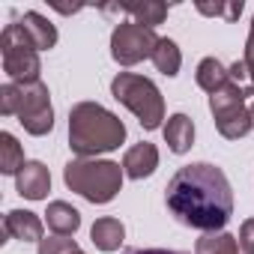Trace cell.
I'll use <instances>...</instances> for the list:
<instances>
[{"label":"cell","mask_w":254,"mask_h":254,"mask_svg":"<svg viewBox=\"0 0 254 254\" xmlns=\"http://www.w3.org/2000/svg\"><path fill=\"white\" fill-rule=\"evenodd\" d=\"M168 209L186 227L218 233L233 215V191L224 171L206 162L180 168L168 183Z\"/></svg>","instance_id":"6da1fadb"},{"label":"cell","mask_w":254,"mask_h":254,"mask_svg":"<svg viewBox=\"0 0 254 254\" xmlns=\"http://www.w3.org/2000/svg\"><path fill=\"white\" fill-rule=\"evenodd\" d=\"M126 141V126L117 114L96 102H78L69 111V147L78 159L111 153Z\"/></svg>","instance_id":"7a4b0ae2"},{"label":"cell","mask_w":254,"mask_h":254,"mask_svg":"<svg viewBox=\"0 0 254 254\" xmlns=\"http://www.w3.org/2000/svg\"><path fill=\"white\" fill-rule=\"evenodd\" d=\"M0 114L3 117H18L24 132L30 135H48L54 129V108H51V93L42 81L33 84H3L0 87Z\"/></svg>","instance_id":"3957f363"},{"label":"cell","mask_w":254,"mask_h":254,"mask_svg":"<svg viewBox=\"0 0 254 254\" xmlns=\"http://www.w3.org/2000/svg\"><path fill=\"white\" fill-rule=\"evenodd\" d=\"M123 168L108 159H72L63 168V180L90 203H111L123 189Z\"/></svg>","instance_id":"277c9868"},{"label":"cell","mask_w":254,"mask_h":254,"mask_svg":"<svg viewBox=\"0 0 254 254\" xmlns=\"http://www.w3.org/2000/svg\"><path fill=\"white\" fill-rule=\"evenodd\" d=\"M111 93L117 102H123L129 108L147 132L159 129L162 120H165V99L159 93V87L144 78V75H135V72H120L114 81H111Z\"/></svg>","instance_id":"5b68a950"},{"label":"cell","mask_w":254,"mask_h":254,"mask_svg":"<svg viewBox=\"0 0 254 254\" xmlns=\"http://www.w3.org/2000/svg\"><path fill=\"white\" fill-rule=\"evenodd\" d=\"M251 93H254V87H242V84L230 81V84H224L221 90H215L209 96V111L215 117V129L221 132V138L239 141L254 129L251 108H245V99Z\"/></svg>","instance_id":"8992f818"},{"label":"cell","mask_w":254,"mask_h":254,"mask_svg":"<svg viewBox=\"0 0 254 254\" xmlns=\"http://www.w3.org/2000/svg\"><path fill=\"white\" fill-rule=\"evenodd\" d=\"M0 54H3V72L15 84H33L39 81V51L21 30V24H6L0 33Z\"/></svg>","instance_id":"52a82bcc"},{"label":"cell","mask_w":254,"mask_h":254,"mask_svg":"<svg viewBox=\"0 0 254 254\" xmlns=\"http://www.w3.org/2000/svg\"><path fill=\"white\" fill-rule=\"evenodd\" d=\"M156 45H159L156 30L141 27V24H135V21H123V24H117L114 33H111V57H114L120 66H135V63L153 57Z\"/></svg>","instance_id":"ba28073f"},{"label":"cell","mask_w":254,"mask_h":254,"mask_svg":"<svg viewBox=\"0 0 254 254\" xmlns=\"http://www.w3.org/2000/svg\"><path fill=\"white\" fill-rule=\"evenodd\" d=\"M15 189L27 200H45L48 191H51V174H48V168L42 162H27L18 171V177H15Z\"/></svg>","instance_id":"9c48e42d"},{"label":"cell","mask_w":254,"mask_h":254,"mask_svg":"<svg viewBox=\"0 0 254 254\" xmlns=\"http://www.w3.org/2000/svg\"><path fill=\"white\" fill-rule=\"evenodd\" d=\"M156 168H159V150H156V144H150V141L135 144L129 153L123 156V171H126V177H129V180H144V177H150Z\"/></svg>","instance_id":"30bf717a"},{"label":"cell","mask_w":254,"mask_h":254,"mask_svg":"<svg viewBox=\"0 0 254 254\" xmlns=\"http://www.w3.org/2000/svg\"><path fill=\"white\" fill-rule=\"evenodd\" d=\"M3 230L9 239H21V242H42V221L36 212H27V209H12L6 212L3 218Z\"/></svg>","instance_id":"8fae6325"},{"label":"cell","mask_w":254,"mask_h":254,"mask_svg":"<svg viewBox=\"0 0 254 254\" xmlns=\"http://www.w3.org/2000/svg\"><path fill=\"white\" fill-rule=\"evenodd\" d=\"M18 24H21V30L27 33V39L36 45V51H48V48L57 45V30H54V24H51L45 15H39V12H24V18H21Z\"/></svg>","instance_id":"7c38bea8"},{"label":"cell","mask_w":254,"mask_h":254,"mask_svg":"<svg viewBox=\"0 0 254 254\" xmlns=\"http://www.w3.org/2000/svg\"><path fill=\"white\" fill-rule=\"evenodd\" d=\"M45 221L54 230V236H75V230L81 227V212L66 200H54V203H48Z\"/></svg>","instance_id":"4fadbf2b"},{"label":"cell","mask_w":254,"mask_h":254,"mask_svg":"<svg viewBox=\"0 0 254 254\" xmlns=\"http://www.w3.org/2000/svg\"><path fill=\"white\" fill-rule=\"evenodd\" d=\"M165 141H168L171 153H177V156L189 153L191 144H194V123L186 114H174L165 126Z\"/></svg>","instance_id":"5bb4252c"},{"label":"cell","mask_w":254,"mask_h":254,"mask_svg":"<svg viewBox=\"0 0 254 254\" xmlns=\"http://www.w3.org/2000/svg\"><path fill=\"white\" fill-rule=\"evenodd\" d=\"M123 236H126L123 221H120V218H111V215L99 218V221L90 227V239H93V245L102 248V251H117V248L123 245Z\"/></svg>","instance_id":"9a60e30c"},{"label":"cell","mask_w":254,"mask_h":254,"mask_svg":"<svg viewBox=\"0 0 254 254\" xmlns=\"http://www.w3.org/2000/svg\"><path fill=\"white\" fill-rule=\"evenodd\" d=\"M120 12L126 15H132L135 24L141 27H156L168 18V3H159V0H144V3H129V6H120Z\"/></svg>","instance_id":"2e32d148"},{"label":"cell","mask_w":254,"mask_h":254,"mask_svg":"<svg viewBox=\"0 0 254 254\" xmlns=\"http://www.w3.org/2000/svg\"><path fill=\"white\" fill-rule=\"evenodd\" d=\"M224 84H230V72H227L215 57H206V60L197 63V87H200V90H206V93L212 96V93L221 90Z\"/></svg>","instance_id":"e0dca14e"},{"label":"cell","mask_w":254,"mask_h":254,"mask_svg":"<svg viewBox=\"0 0 254 254\" xmlns=\"http://www.w3.org/2000/svg\"><path fill=\"white\" fill-rule=\"evenodd\" d=\"M239 248L242 245L233 233L218 230V233H203L194 245V254H242Z\"/></svg>","instance_id":"ac0fdd59"},{"label":"cell","mask_w":254,"mask_h":254,"mask_svg":"<svg viewBox=\"0 0 254 254\" xmlns=\"http://www.w3.org/2000/svg\"><path fill=\"white\" fill-rule=\"evenodd\" d=\"M153 66L162 72V75H168V78H174L177 72H180V66H183V54H180V48H177V42L174 39H159V45H156V51H153Z\"/></svg>","instance_id":"d6986e66"},{"label":"cell","mask_w":254,"mask_h":254,"mask_svg":"<svg viewBox=\"0 0 254 254\" xmlns=\"http://www.w3.org/2000/svg\"><path fill=\"white\" fill-rule=\"evenodd\" d=\"M24 150L21 144L9 135V132H0V174H15L24 168Z\"/></svg>","instance_id":"ffe728a7"},{"label":"cell","mask_w":254,"mask_h":254,"mask_svg":"<svg viewBox=\"0 0 254 254\" xmlns=\"http://www.w3.org/2000/svg\"><path fill=\"white\" fill-rule=\"evenodd\" d=\"M39 254H84V251L69 236H48L39 242Z\"/></svg>","instance_id":"44dd1931"},{"label":"cell","mask_w":254,"mask_h":254,"mask_svg":"<svg viewBox=\"0 0 254 254\" xmlns=\"http://www.w3.org/2000/svg\"><path fill=\"white\" fill-rule=\"evenodd\" d=\"M197 9H200L203 15H221V18L233 21V18H239V12H242V0H239V3H215V6L197 3Z\"/></svg>","instance_id":"7402d4cb"},{"label":"cell","mask_w":254,"mask_h":254,"mask_svg":"<svg viewBox=\"0 0 254 254\" xmlns=\"http://www.w3.org/2000/svg\"><path fill=\"white\" fill-rule=\"evenodd\" d=\"M239 245H242L245 254H254V218L242 221V227H239Z\"/></svg>","instance_id":"603a6c76"},{"label":"cell","mask_w":254,"mask_h":254,"mask_svg":"<svg viewBox=\"0 0 254 254\" xmlns=\"http://www.w3.org/2000/svg\"><path fill=\"white\" fill-rule=\"evenodd\" d=\"M245 66H248V78H251V87H254V18H251V33H248V42H245Z\"/></svg>","instance_id":"cb8c5ba5"},{"label":"cell","mask_w":254,"mask_h":254,"mask_svg":"<svg viewBox=\"0 0 254 254\" xmlns=\"http://www.w3.org/2000/svg\"><path fill=\"white\" fill-rule=\"evenodd\" d=\"M123 254H186V251H168V248H129Z\"/></svg>","instance_id":"d4e9b609"},{"label":"cell","mask_w":254,"mask_h":254,"mask_svg":"<svg viewBox=\"0 0 254 254\" xmlns=\"http://www.w3.org/2000/svg\"><path fill=\"white\" fill-rule=\"evenodd\" d=\"M251 123H254V105H251Z\"/></svg>","instance_id":"484cf974"}]
</instances>
